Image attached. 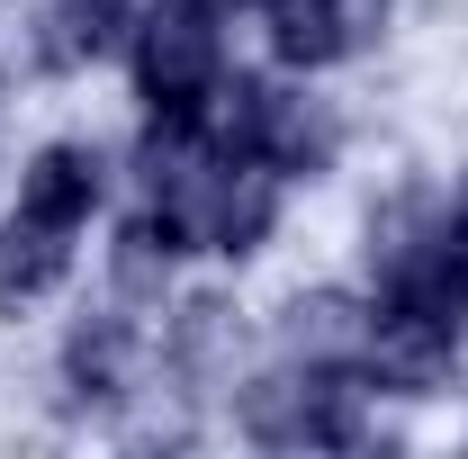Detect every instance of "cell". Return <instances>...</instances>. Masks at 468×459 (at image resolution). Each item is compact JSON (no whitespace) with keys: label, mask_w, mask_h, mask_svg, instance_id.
Wrapping results in <instances>:
<instances>
[{"label":"cell","mask_w":468,"mask_h":459,"mask_svg":"<svg viewBox=\"0 0 468 459\" xmlns=\"http://www.w3.org/2000/svg\"><path fill=\"white\" fill-rule=\"evenodd\" d=\"M126 72L144 109H198L207 81L226 72V0H144L126 37Z\"/></svg>","instance_id":"1"},{"label":"cell","mask_w":468,"mask_h":459,"mask_svg":"<svg viewBox=\"0 0 468 459\" xmlns=\"http://www.w3.org/2000/svg\"><path fill=\"white\" fill-rule=\"evenodd\" d=\"M252 154H261L280 180H315V172H334V154H343V117H334V100L271 81V109H261V144H252Z\"/></svg>","instance_id":"2"},{"label":"cell","mask_w":468,"mask_h":459,"mask_svg":"<svg viewBox=\"0 0 468 459\" xmlns=\"http://www.w3.org/2000/svg\"><path fill=\"white\" fill-rule=\"evenodd\" d=\"M135 18H144V0H55L37 18V63L46 72H90V63L126 55Z\"/></svg>","instance_id":"3"},{"label":"cell","mask_w":468,"mask_h":459,"mask_svg":"<svg viewBox=\"0 0 468 459\" xmlns=\"http://www.w3.org/2000/svg\"><path fill=\"white\" fill-rule=\"evenodd\" d=\"M100 198H109V163H100V144H46L27 172H18V208L27 217H46V226H90L100 217Z\"/></svg>","instance_id":"4"},{"label":"cell","mask_w":468,"mask_h":459,"mask_svg":"<svg viewBox=\"0 0 468 459\" xmlns=\"http://www.w3.org/2000/svg\"><path fill=\"white\" fill-rule=\"evenodd\" d=\"M135 360H144V325H135V306L117 297V306H100V315L72 325L63 379H72L81 397H126V388H135Z\"/></svg>","instance_id":"5"},{"label":"cell","mask_w":468,"mask_h":459,"mask_svg":"<svg viewBox=\"0 0 468 459\" xmlns=\"http://www.w3.org/2000/svg\"><path fill=\"white\" fill-rule=\"evenodd\" d=\"M369 351V297H343V288H315L280 315V360H306V369H334V360H360Z\"/></svg>","instance_id":"6"},{"label":"cell","mask_w":468,"mask_h":459,"mask_svg":"<svg viewBox=\"0 0 468 459\" xmlns=\"http://www.w3.org/2000/svg\"><path fill=\"white\" fill-rule=\"evenodd\" d=\"M63 271H72V226H46V217L9 208V217H0V306L46 297Z\"/></svg>","instance_id":"7"}]
</instances>
